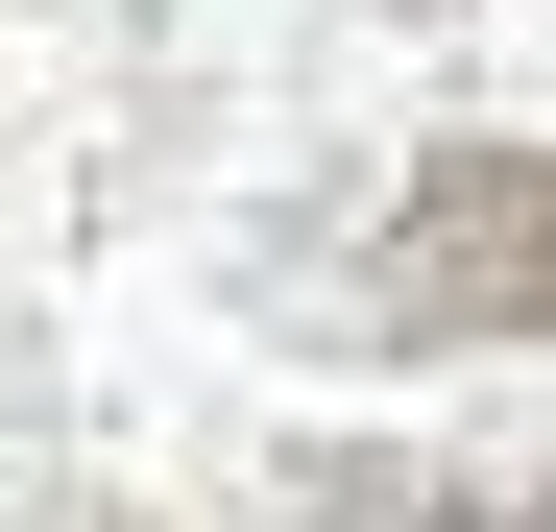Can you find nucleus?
Listing matches in <instances>:
<instances>
[{"label":"nucleus","instance_id":"2","mask_svg":"<svg viewBox=\"0 0 556 532\" xmlns=\"http://www.w3.org/2000/svg\"><path fill=\"white\" fill-rule=\"evenodd\" d=\"M315 532H556V484H435V460H339Z\"/></svg>","mask_w":556,"mask_h":532},{"label":"nucleus","instance_id":"1","mask_svg":"<svg viewBox=\"0 0 556 532\" xmlns=\"http://www.w3.org/2000/svg\"><path fill=\"white\" fill-rule=\"evenodd\" d=\"M363 315L435 339V364H484V339H556V145H435L388 266H363Z\"/></svg>","mask_w":556,"mask_h":532}]
</instances>
